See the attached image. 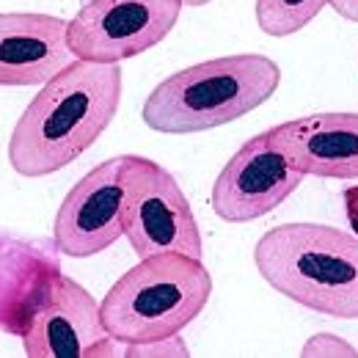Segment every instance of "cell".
Segmentation results:
<instances>
[{
    "mask_svg": "<svg viewBox=\"0 0 358 358\" xmlns=\"http://www.w3.org/2000/svg\"><path fill=\"white\" fill-rule=\"evenodd\" d=\"M213 295L204 259L157 254L138 259L99 301L105 331L122 342H149L182 334Z\"/></svg>",
    "mask_w": 358,
    "mask_h": 358,
    "instance_id": "obj_4",
    "label": "cell"
},
{
    "mask_svg": "<svg viewBox=\"0 0 358 358\" xmlns=\"http://www.w3.org/2000/svg\"><path fill=\"white\" fill-rule=\"evenodd\" d=\"M182 8V0H83L69 20V47L94 64L130 61L174 31Z\"/></svg>",
    "mask_w": 358,
    "mask_h": 358,
    "instance_id": "obj_6",
    "label": "cell"
},
{
    "mask_svg": "<svg viewBox=\"0 0 358 358\" xmlns=\"http://www.w3.org/2000/svg\"><path fill=\"white\" fill-rule=\"evenodd\" d=\"M105 334L99 301L64 273L22 334V353L28 358H86Z\"/></svg>",
    "mask_w": 358,
    "mask_h": 358,
    "instance_id": "obj_12",
    "label": "cell"
},
{
    "mask_svg": "<svg viewBox=\"0 0 358 358\" xmlns=\"http://www.w3.org/2000/svg\"><path fill=\"white\" fill-rule=\"evenodd\" d=\"M345 215H348L350 231L358 237V182L345 190Z\"/></svg>",
    "mask_w": 358,
    "mask_h": 358,
    "instance_id": "obj_17",
    "label": "cell"
},
{
    "mask_svg": "<svg viewBox=\"0 0 358 358\" xmlns=\"http://www.w3.org/2000/svg\"><path fill=\"white\" fill-rule=\"evenodd\" d=\"M122 66L75 58L28 102L8 138V163L42 179L80 160L110 127L122 105Z\"/></svg>",
    "mask_w": 358,
    "mask_h": 358,
    "instance_id": "obj_1",
    "label": "cell"
},
{
    "mask_svg": "<svg viewBox=\"0 0 358 358\" xmlns=\"http://www.w3.org/2000/svg\"><path fill=\"white\" fill-rule=\"evenodd\" d=\"M303 174L273 146L268 133L248 138L221 169L213 185V213L226 224H251L281 207Z\"/></svg>",
    "mask_w": 358,
    "mask_h": 358,
    "instance_id": "obj_7",
    "label": "cell"
},
{
    "mask_svg": "<svg viewBox=\"0 0 358 358\" xmlns=\"http://www.w3.org/2000/svg\"><path fill=\"white\" fill-rule=\"evenodd\" d=\"M328 6L348 22H356L358 25V0H328Z\"/></svg>",
    "mask_w": 358,
    "mask_h": 358,
    "instance_id": "obj_18",
    "label": "cell"
},
{
    "mask_svg": "<svg viewBox=\"0 0 358 358\" xmlns=\"http://www.w3.org/2000/svg\"><path fill=\"white\" fill-rule=\"evenodd\" d=\"M122 185L124 237L138 259L157 254H185L204 259V237L199 221L185 190L169 169L141 155H124Z\"/></svg>",
    "mask_w": 358,
    "mask_h": 358,
    "instance_id": "obj_5",
    "label": "cell"
},
{
    "mask_svg": "<svg viewBox=\"0 0 358 358\" xmlns=\"http://www.w3.org/2000/svg\"><path fill=\"white\" fill-rule=\"evenodd\" d=\"M281 83L278 64L262 52H237L185 66L157 83L143 102V122L163 135L224 127L265 105Z\"/></svg>",
    "mask_w": 358,
    "mask_h": 358,
    "instance_id": "obj_3",
    "label": "cell"
},
{
    "mask_svg": "<svg viewBox=\"0 0 358 358\" xmlns=\"http://www.w3.org/2000/svg\"><path fill=\"white\" fill-rule=\"evenodd\" d=\"M265 284L309 312L358 320V237L336 226L281 224L254 248Z\"/></svg>",
    "mask_w": 358,
    "mask_h": 358,
    "instance_id": "obj_2",
    "label": "cell"
},
{
    "mask_svg": "<svg viewBox=\"0 0 358 358\" xmlns=\"http://www.w3.org/2000/svg\"><path fill=\"white\" fill-rule=\"evenodd\" d=\"M75 61L69 47V20L42 11L0 14V86H45Z\"/></svg>",
    "mask_w": 358,
    "mask_h": 358,
    "instance_id": "obj_10",
    "label": "cell"
},
{
    "mask_svg": "<svg viewBox=\"0 0 358 358\" xmlns=\"http://www.w3.org/2000/svg\"><path fill=\"white\" fill-rule=\"evenodd\" d=\"M61 257L55 240L0 229V334L22 339L64 275Z\"/></svg>",
    "mask_w": 358,
    "mask_h": 358,
    "instance_id": "obj_9",
    "label": "cell"
},
{
    "mask_svg": "<svg viewBox=\"0 0 358 358\" xmlns=\"http://www.w3.org/2000/svg\"><path fill=\"white\" fill-rule=\"evenodd\" d=\"M268 138L303 177L358 179V113L301 116L270 127Z\"/></svg>",
    "mask_w": 358,
    "mask_h": 358,
    "instance_id": "obj_11",
    "label": "cell"
},
{
    "mask_svg": "<svg viewBox=\"0 0 358 358\" xmlns=\"http://www.w3.org/2000/svg\"><path fill=\"white\" fill-rule=\"evenodd\" d=\"M122 166L124 155L94 166L64 196L52 224V240L64 257L86 259L108 251L124 237Z\"/></svg>",
    "mask_w": 358,
    "mask_h": 358,
    "instance_id": "obj_8",
    "label": "cell"
},
{
    "mask_svg": "<svg viewBox=\"0 0 358 358\" xmlns=\"http://www.w3.org/2000/svg\"><path fill=\"white\" fill-rule=\"evenodd\" d=\"M303 358H358V348L353 342L336 336V334H317L303 342Z\"/></svg>",
    "mask_w": 358,
    "mask_h": 358,
    "instance_id": "obj_15",
    "label": "cell"
},
{
    "mask_svg": "<svg viewBox=\"0 0 358 358\" xmlns=\"http://www.w3.org/2000/svg\"><path fill=\"white\" fill-rule=\"evenodd\" d=\"M124 345H127V342H122V339L105 334L99 342L91 345L86 358H124Z\"/></svg>",
    "mask_w": 358,
    "mask_h": 358,
    "instance_id": "obj_16",
    "label": "cell"
},
{
    "mask_svg": "<svg viewBox=\"0 0 358 358\" xmlns=\"http://www.w3.org/2000/svg\"><path fill=\"white\" fill-rule=\"evenodd\" d=\"M190 348L182 339V334H171L163 339H149V342H127L124 358H190Z\"/></svg>",
    "mask_w": 358,
    "mask_h": 358,
    "instance_id": "obj_14",
    "label": "cell"
},
{
    "mask_svg": "<svg viewBox=\"0 0 358 358\" xmlns=\"http://www.w3.org/2000/svg\"><path fill=\"white\" fill-rule=\"evenodd\" d=\"M328 0H257V25L262 34L284 39L303 31Z\"/></svg>",
    "mask_w": 358,
    "mask_h": 358,
    "instance_id": "obj_13",
    "label": "cell"
},
{
    "mask_svg": "<svg viewBox=\"0 0 358 358\" xmlns=\"http://www.w3.org/2000/svg\"><path fill=\"white\" fill-rule=\"evenodd\" d=\"M185 6H193V8H199V6H207V3H213V0H182Z\"/></svg>",
    "mask_w": 358,
    "mask_h": 358,
    "instance_id": "obj_19",
    "label": "cell"
}]
</instances>
